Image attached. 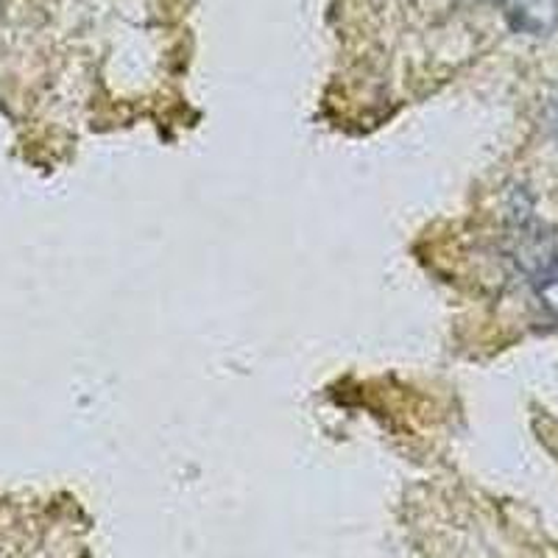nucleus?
<instances>
[{"label":"nucleus","mask_w":558,"mask_h":558,"mask_svg":"<svg viewBox=\"0 0 558 558\" xmlns=\"http://www.w3.org/2000/svg\"><path fill=\"white\" fill-rule=\"evenodd\" d=\"M517 32L545 37L558 28V0H502Z\"/></svg>","instance_id":"obj_1"},{"label":"nucleus","mask_w":558,"mask_h":558,"mask_svg":"<svg viewBox=\"0 0 558 558\" xmlns=\"http://www.w3.org/2000/svg\"><path fill=\"white\" fill-rule=\"evenodd\" d=\"M556 140H558V109H556Z\"/></svg>","instance_id":"obj_3"},{"label":"nucleus","mask_w":558,"mask_h":558,"mask_svg":"<svg viewBox=\"0 0 558 558\" xmlns=\"http://www.w3.org/2000/svg\"><path fill=\"white\" fill-rule=\"evenodd\" d=\"M539 299L542 305L550 311V316L558 318V274L539 279Z\"/></svg>","instance_id":"obj_2"}]
</instances>
